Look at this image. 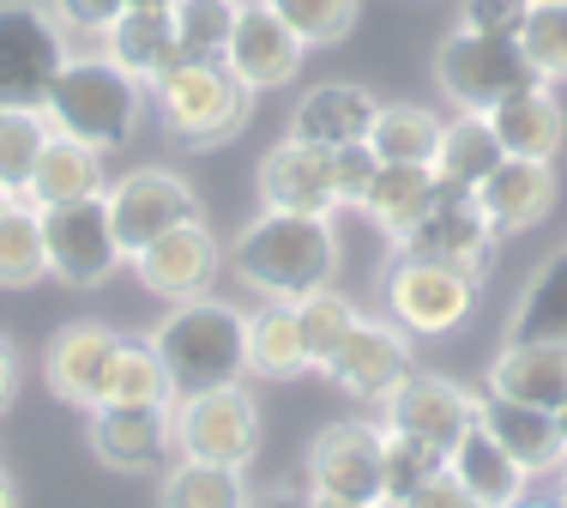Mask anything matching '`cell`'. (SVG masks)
I'll list each match as a JSON object with an SVG mask.
<instances>
[{
	"instance_id": "23",
	"label": "cell",
	"mask_w": 567,
	"mask_h": 508,
	"mask_svg": "<svg viewBox=\"0 0 567 508\" xmlns=\"http://www.w3.org/2000/svg\"><path fill=\"white\" fill-rule=\"evenodd\" d=\"M489 128L507 158H544V164H556V152L567 145V110H561L556 85H544V79L495 103Z\"/></svg>"
},
{
	"instance_id": "3",
	"label": "cell",
	"mask_w": 567,
	"mask_h": 508,
	"mask_svg": "<svg viewBox=\"0 0 567 508\" xmlns=\"http://www.w3.org/2000/svg\"><path fill=\"white\" fill-rule=\"evenodd\" d=\"M152 345L164 357V376L175 399L236 387L248 376V309L224 297L169 303V315L152 327Z\"/></svg>"
},
{
	"instance_id": "32",
	"label": "cell",
	"mask_w": 567,
	"mask_h": 508,
	"mask_svg": "<svg viewBox=\"0 0 567 508\" xmlns=\"http://www.w3.org/2000/svg\"><path fill=\"white\" fill-rule=\"evenodd\" d=\"M254 490L236 466L212 460H169L157 478V508H248Z\"/></svg>"
},
{
	"instance_id": "54",
	"label": "cell",
	"mask_w": 567,
	"mask_h": 508,
	"mask_svg": "<svg viewBox=\"0 0 567 508\" xmlns=\"http://www.w3.org/2000/svg\"><path fill=\"white\" fill-rule=\"evenodd\" d=\"M7 200H12V194H7V189H0V206H7Z\"/></svg>"
},
{
	"instance_id": "13",
	"label": "cell",
	"mask_w": 567,
	"mask_h": 508,
	"mask_svg": "<svg viewBox=\"0 0 567 508\" xmlns=\"http://www.w3.org/2000/svg\"><path fill=\"white\" fill-rule=\"evenodd\" d=\"M127 266H133V278H140L152 297L194 303V297H212V285H218L224 243L206 231V219H194V224H175V231H164L152 248L133 254Z\"/></svg>"
},
{
	"instance_id": "43",
	"label": "cell",
	"mask_w": 567,
	"mask_h": 508,
	"mask_svg": "<svg viewBox=\"0 0 567 508\" xmlns=\"http://www.w3.org/2000/svg\"><path fill=\"white\" fill-rule=\"evenodd\" d=\"M49 12L61 19L66 37H91V43H103V31L127 12V0H49Z\"/></svg>"
},
{
	"instance_id": "4",
	"label": "cell",
	"mask_w": 567,
	"mask_h": 508,
	"mask_svg": "<svg viewBox=\"0 0 567 508\" xmlns=\"http://www.w3.org/2000/svg\"><path fill=\"white\" fill-rule=\"evenodd\" d=\"M152 110H157V122H164V133H169L175 145L206 152V145H224V140H236V133L248 128L254 91L229 73V61H194V55H182L152 85Z\"/></svg>"
},
{
	"instance_id": "25",
	"label": "cell",
	"mask_w": 567,
	"mask_h": 508,
	"mask_svg": "<svg viewBox=\"0 0 567 508\" xmlns=\"http://www.w3.org/2000/svg\"><path fill=\"white\" fill-rule=\"evenodd\" d=\"M483 394L519 399L537 412L567 406V345H502V357L483 376Z\"/></svg>"
},
{
	"instance_id": "47",
	"label": "cell",
	"mask_w": 567,
	"mask_h": 508,
	"mask_svg": "<svg viewBox=\"0 0 567 508\" xmlns=\"http://www.w3.org/2000/svg\"><path fill=\"white\" fill-rule=\"evenodd\" d=\"M248 508H308V490H260Z\"/></svg>"
},
{
	"instance_id": "28",
	"label": "cell",
	"mask_w": 567,
	"mask_h": 508,
	"mask_svg": "<svg viewBox=\"0 0 567 508\" xmlns=\"http://www.w3.org/2000/svg\"><path fill=\"white\" fill-rule=\"evenodd\" d=\"M103 189H110V182H103V152L66 140V133H49V145H43V158H37V170H31V189H24V200L43 212V206L97 200Z\"/></svg>"
},
{
	"instance_id": "11",
	"label": "cell",
	"mask_w": 567,
	"mask_h": 508,
	"mask_svg": "<svg viewBox=\"0 0 567 508\" xmlns=\"http://www.w3.org/2000/svg\"><path fill=\"white\" fill-rule=\"evenodd\" d=\"M103 206H110V224H115L127 261L140 248H152L164 231H175V224L199 219V194L164 164H140V170H127V176H115L110 189H103Z\"/></svg>"
},
{
	"instance_id": "22",
	"label": "cell",
	"mask_w": 567,
	"mask_h": 508,
	"mask_svg": "<svg viewBox=\"0 0 567 508\" xmlns=\"http://www.w3.org/2000/svg\"><path fill=\"white\" fill-rule=\"evenodd\" d=\"M477 424L513 454V466H519L525 478H556V466L567 460L561 430H556V412H537V406H519V399L477 394Z\"/></svg>"
},
{
	"instance_id": "48",
	"label": "cell",
	"mask_w": 567,
	"mask_h": 508,
	"mask_svg": "<svg viewBox=\"0 0 567 508\" xmlns=\"http://www.w3.org/2000/svg\"><path fill=\"white\" fill-rule=\"evenodd\" d=\"M0 508H19V478L0 466Z\"/></svg>"
},
{
	"instance_id": "1",
	"label": "cell",
	"mask_w": 567,
	"mask_h": 508,
	"mask_svg": "<svg viewBox=\"0 0 567 508\" xmlns=\"http://www.w3.org/2000/svg\"><path fill=\"white\" fill-rule=\"evenodd\" d=\"M224 266L254 297L302 303L339 278V231L332 219H308V212H260L224 248Z\"/></svg>"
},
{
	"instance_id": "53",
	"label": "cell",
	"mask_w": 567,
	"mask_h": 508,
	"mask_svg": "<svg viewBox=\"0 0 567 508\" xmlns=\"http://www.w3.org/2000/svg\"><path fill=\"white\" fill-rule=\"evenodd\" d=\"M519 508H561V502H519Z\"/></svg>"
},
{
	"instance_id": "40",
	"label": "cell",
	"mask_w": 567,
	"mask_h": 508,
	"mask_svg": "<svg viewBox=\"0 0 567 508\" xmlns=\"http://www.w3.org/2000/svg\"><path fill=\"white\" fill-rule=\"evenodd\" d=\"M241 0H175V37H182V55L194 61H224L229 31H236Z\"/></svg>"
},
{
	"instance_id": "24",
	"label": "cell",
	"mask_w": 567,
	"mask_h": 508,
	"mask_svg": "<svg viewBox=\"0 0 567 508\" xmlns=\"http://www.w3.org/2000/svg\"><path fill=\"white\" fill-rule=\"evenodd\" d=\"M447 478L477 508H519L525 502V485H532V478L513 466V454L495 443L483 424H471V430L447 448Z\"/></svg>"
},
{
	"instance_id": "49",
	"label": "cell",
	"mask_w": 567,
	"mask_h": 508,
	"mask_svg": "<svg viewBox=\"0 0 567 508\" xmlns=\"http://www.w3.org/2000/svg\"><path fill=\"white\" fill-rule=\"evenodd\" d=\"M127 12H175V0H127Z\"/></svg>"
},
{
	"instance_id": "7",
	"label": "cell",
	"mask_w": 567,
	"mask_h": 508,
	"mask_svg": "<svg viewBox=\"0 0 567 508\" xmlns=\"http://www.w3.org/2000/svg\"><path fill=\"white\" fill-rule=\"evenodd\" d=\"M169 424H175V460H212V466H236V473L254 466L260 436H266L260 406H254V394L241 382L175 399Z\"/></svg>"
},
{
	"instance_id": "41",
	"label": "cell",
	"mask_w": 567,
	"mask_h": 508,
	"mask_svg": "<svg viewBox=\"0 0 567 508\" xmlns=\"http://www.w3.org/2000/svg\"><path fill=\"white\" fill-rule=\"evenodd\" d=\"M266 7H272L308 49L344 43V37L357 31V19H362V0H266Z\"/></svg>"
},
{
	"instance_id": "33",
	"label": "cell",
	"mask_w": 567,
	"mask_h": 508,
	"mask_svg": "<svg viewBox=\"0 0 567 508\" xmlns=\"http://www.w3.org/2000/svg\"><path fill=\"white\" fill-rule=\"evenodd\" d=\"M441 115L423 110V103H381L369 128V145L381 164H429L435 170V152H441Z\"/></svg>"
},
{
	"instance_id": "26",
	"label": "cell",
	"mask_w": 567,
	"mask_h": 508,
	"mask_svg": "<svg viewBox=\"0 0 567 508\" xmlns=\"http://www.w3.org/2000/svg\"><path fill=\"white\" fill-rule=\"evenodd\" d=\"M103 55H110L127 79H140L145 91L182 61V37H175V19L169 12H121V19L103 31Z\"/></svg>"
},
{
	"instance_id": "44",
	"label": "cell",
	"mask_w": 567,
	"mask_h": 508,
	"mask_svg": "<svg viewBox=\"0 0 567 508\" xmlns=\"http://www.w3.org/2000/svg\"><path fill=\"white\" fill-rule=\"evenodd\" d=\"M532 12V0H458V24L465 31H489V37H513Z\"/></svg>"
},
{
	"instance_id": "21",
	"label": "cell",
	"mask_w": 567,
	"mask_h": 508,
	"mask_svg": "<svg viewBox=\"0 0 567 508\" xmlns=\"http://www.w3.org/2000/svg\"><path fill=\"white\" fill-rule=\"evenodd\" d=\"M381 115V98L369 85H350V79H327V85H308L290 110V140H308L320 152H339V145H362Z\"/></svg>"
},
{
	"instance_id": "5",
	"label": "cell",
	"mask_w": 567,
	"mask_h": 508,
	"mask_svg": "<svg viewBox=\"0 0 567 508\" xmlns=\"http://www.w3.org/2000/svg\"><path fill=\"white\" fill-rule=\"evenodd\" d=\"M537 85L532 61H525L519 37H489V31H447L435 49V91L453 103V110L489 115L502 98Z\"/></svg>"
},
{
	"instance_id": "29",
	"label": "cell",
	"mask_w": 567,
	"mask_h": 508,
	"mask_svg": "<svg viewBox=\"0 0 567 508\" xmlns=\"http://www.w3.org/2000/svg\"><path fill=\"white\" fill-rule=\"evenodd\" d=\"M502 140H495L489 115H471L458 110L447 128H441V152H435V176L441 189H458V194H477L483 182L502 170Z\"/></svg>"
},
{
	"instance_id": "38",
	"label": "cell",
	"mask_w": 567,
	"mask_h": 508,
	"mask_svg": "<svg viewBox=\"0 0 567 508\" xmlns=\"http://www.w3.org/2000/svg\"><path fill=\"white\" fill-rule=\"evenodd\" d=\"M513 37H519L532 73L544 85H561L567 79V0H532V12H525V24Z\"/></svg>"
},
{
	"instance_id": "15",
	"label": "cell",
	"mask_w": 567,
	"mask_h": 508,
	"mask_svg": "<svg viewBox=\"0 0 567 508\" xmlns=\"http://www.w3.org/2000/svg\"><path fill=\"white\" fill-rule=\"evenodd\" d=\"M381 424L447 454L458 436L477 424V394H471V387H458V382H447V376L411 369V376H404L393 394L381 399Z\"/></svg>"
},
{
	"instance_id": "9",
	"label": "cell",
	"mask_w": 567,
	"mask_h": 508,
	"mask_svg": "<svg viewBox=\"0 0 567 508\" xmlns=\"http://www.w3.org/2000/svg\"><path fill=\"white\" fill-rule=\"evenodd\" d=\"M43 248H49V278H61L73 291H97L127 266L103 194L73 200V206H43Z\"/></svg>"
},
{
	"instance_id": "31",
	"label": "cell",
	"mask_w": 567,
	"mask_h": 508,
	"mask_svg": "<svg viewBox=\"0 0 567 508\" xmlns=\"http://www.w3.org/2000/svg\"><path fill=\"white\" fill-rule=\"evenodd\" d=\"M248 376H260V382L308 376V339H302L296 303H260L248 315Z\"/></svg>"
},
{
	"instance_id": "51",
	"label": "cell",
	"mask_w": 567,
	"mask_h": 508,
	"mask_svg": "<svg viewBox=\"0 0 567 508\" xmlns=\"http://www.w3.org/2000/svg\"><path fill=\"white\" fill-rule=\"evenodd\" d=\"M556 502H561V508H567V460H561V466H556Z\"/></svg>"
},
{
	"instance_id": "30",
	"label": "cell",
	"mask_w": 567,
	"mask_h": 508,
	"mask_svg": "<svg viewBox=\"0 0 567 508\" xmlns=\"http://www.w3.org/2000/svg\"><path fill=\"white\" fill-rule=\"evenodd\" d=\"M507 345H567V248L532 273L507 315Z\"/></svg>"
},
{
	"instance_id": "36",
	"label": "cell",
	"mask_w": 567,
	"mask_h": 508,
	"mask_svg": "<svg viewBox=\"0 0 567 508\" xmlns=\"http://www.w3.org/2000/svg\"><path fill=\"white\" fill-rule=\"evenodd\" d=\"M447 473V454L416 443V436L404 430H386L381 424V508H399L411 502L423 485H435V478Z\"/></svg>"
},
{
	"instance_id": "14",
	"label": "cell",
	"mask_w": 567,
	"mask_h": 508,
	"mask_svg": "<svg viewBox=\"0 0 567 508\" xmlns=\"http://www.w3.org/2000/svg\"><path fill=\"white\" fill-rule=\"evenodd\" d=\"M121 352V333L103 321H66L55 327V339L43 345V382L61 406L73 412H97L110 394V369Z\"/></svg>"
},
{
	"instance_id": "37",
	"label": "cell",
	"mask_w": 567,
	"mask_h": 508,
	"mask_svg": "<svg viewBox=\"0 0 567 508\" xmlns=\"http://www.w3.org/2000/svg\"><path fill=\"white\" fill-rule=\"evenodd\" d=\"M49 115L43 110H0V189L12 200H24L31 189V170L49 145Z\"/></svg>"
},
{
	"instance_id": "18",
	"label": "cell",
	"mask_w": 567,
	"mask_h": 508,
	"mask_svg": "<svg viewBox=\"0 0 567 508\" xmlns=\"http://www.w3.org/2000/svg\"><path fill=\"white\" fill-rule=\"evenodd\" d=\"M254 194L260 212H308V219H332L339 212V189H332V152L284 133L266 145L260 170H254Z\"/></svg>"
},
{
	"instance_id": "46",
	"label": "cell",
	"mask_w": 567,
	"mask_h": 508,
	"mask_svg": "<svg viewBox=\"0 0 567 508\" xmlns=\"http://www.w3.org/2000/svg\"><path fill=\"white\" fill-rule=\"evenodd\" d=\"M19 382H24V357H19V345L0 333V418H7V406L19 399Z\"/></svg>"
},
{
	"instance_id": "6",
	"label": "cell",
	"mask_w": 567,
	"mask_h": 508,
	"mask_svg": "<svg viewBox=\"0 0 567 508\" xmlns=\"http://www.w3.org/2000/svg\"><path fill=\"white\" fill-rule=\"evenodd\" d=\"M66 55V31L43 0H0V110H43Z\"/></svg>"
},
{
	"instance_id": "10",
	"label": "cell",
	"mask_w": 567,
	"mask_h": 508,
	"mask_svg": "<svg viewBox=\"0 0 567 508\" xmlns=\"http://www.w3.org/2000/svg\"><path fill=\"white\" fill-rule=\"evenodd\" d=\"M302 490L332 502L381 508V424L339 418L327 430H315V443L302 454Z\"/></svg>"
},
{
	"instance_id": "16",
	"label": "cell",
	"mask_w": 567,
	"mask_h": 508,
	"mask_svg": "<svg viewBox=\"0 0 567 508\" xmlns=\"http://www.w3.org/2000/svg\"><path fill=\"white\" fill-rule=\"evenodd\" d=\"M404 376H411V333L374 315H357V327L344 333V345L327 364V382L350 399H369V406H381Z\"/></svg>"
},
{
	"instance_id": "42",
	"label": "cell",
	"mask_w": 567,
	"mask_h": 508,
	"mask_svg": "<svg viewBox=\"0 0 567 508\" xmlns=\"http://www.w3.org/2000/svg\"><path fill=\"white\" fill-rule=\"evenodd\" d=\"M374 176H381V158H374V145H339L332 152V189H339V206H362L374 189Z\"/></svg>"
},
{
	"instance_id": "27",
	"label": "cell",
	"mask_w": 567,
	"mask_h": 508,
	"mask_svg": "<svg viewBox=\"0 0 567 508\" xmlns=\"http://www.w3.org/2000/svg\"><path fill=\"white\" fill-rule=\"evenodd\" d=\"M435 200H441V176L429 164H381V176H374V189L357 212L386 236V243H399V236L416 231V219H423Z\"/></svg>"
},
{
	"instance_id": "50",
	"label": "cell",
	"mask_w": 567,
	"mask_h": 508,
	"mask_svg": "<svg viewBox=\"0 0 567 508\" xmlns=\"http://www.w3.org/2000/svg\"><path fill=\"white\" fill-rule=\"evenodd\" d=\"M308 508H369V502H332V497H308Z\"/></svg>"
},
{
	"instance_id": "52",
	"label": "cell",
	"mask_w": 567,
	"mask_h": 508,
	"mask_svg": "<svg viewBox=\"0 0 567 508\" xmlns=\"http://www.w3.org/2000/svg\"><path fill=\"white\" fill-rule=\"evenodd\" d=\"M556 430H561V448H567V406L556 412Z\"/></svg>"
},
{
	"instance_id": "45",
	"label": "cell",
	"mask_w": 567,
	"mask_h": 508,
	"mask_svg": "<svg viewBox=\"0 0 567 508\" xmlns=\"http://www.w3.org/2000/svg\"><path fill=\"white\" fill-rule=\"evenodd\" d=\"M399 508H477V502H471V497H465V490H458V485H453V478H447V473H441V478H435V485H423V490H416V497H411V502H399Z\"/></svg>"
},
{
	"instance_id": "20",
	"label": "cell",
	"mask_w": 567,
	"mask_h": 508,
	"mask_svg": "<svg viewBox=\"0 0 567 508\" xmlns=\"http://www.w3.org/2000/svg\"><path fill=\"white\" fill-rule=\"evenodd\" d=\"M471 200H477L483 224L495 236H525L556 212L561 182H556V164H544V158H502V170Z\"/></svg>"
},
{
	"instance_id": "35",
	"label": "cell",
	"mask_w": 567,
	"mask_h": 508,
	"mask_svg": "<svg viewBox=\"0 0 567 508\" xmlns=\"http://www.w3.org/2000/svg\"><path fill=\"white\" fill-rule=\"evenodd\" d=\"M103 406H175L169 376H164V357H157L152 333H121V352H115Z\"/></svg>"
},
{
	"instance_id": "8",
	"label": "cell",
	"mask_w": 567,
	"mask_h": 508,
	"mask_svg": "<svg viewBox=\"0 0 567 508\" xmlns=\"http://www.w3.org/2000/svg\"><path fill=\"white\" fill-rule=\"evenodd\" d=\"M477 309V278L458 273L447 261H411L399 254L386 266V315L399 321L411 339H447Z\"/></svg>"
},
{
	"instance_id": "39",
	"label": "cell",
	"mask_w": 567,
	"mask_h": 508,
	"mask_svg": "<svg viewBox=\"0 0 567 508\" xmlns=\"http://www.w3.org/2000/svg\"><path fill=\"white\" fill-rule=\"evenodd\" d=\"M296 315H302V339H308V376H327L332 352L344 345V333L357 327V315H362V309L327 285V291H315V297L296 303Z\"/></svg>"
},
{
	"instance_id": "17",
	"label": "cell",
	"mask_w": 567,
	"mask_h": 508,
	"mask_svg": "<svg viewBox=\"0 0 567 508\" xmlns=\"http://www.w3.org/2000/svg\"><path fill=\"white\" fill-rule=\"evenodd\" d=\"M91 460L110 466L121 478H140V473H164L175 460V424L169 406H97L91 412Z\"/></svg>"
},
{
	"instance_id": "12",
	"label": "cell",
	"mask_w": 567,
	"mask_h": 508,
	"mask_svg": "<svg viewBox=\"0 0 567 508\" xmlns=\"http://www.w3.org/2000/svg\"><path fill=\"white\" fill-rule=\"evenodd\" d=\"M495 243H502V236L483 224L477 200L458 194V189H441V200L416 219V231L399 236L393 248L411 254V261H447V266H458V273H471L483 285L489 266H495Z\"/></svg>"
},
{
	"instance_id": "19",
	"label": "cell",
	"mask_w": 567,
	"mask_h": 508,
	"mask_svg": "<svg viewBox=\"0 0 567 508\" xmlns=\"http://www.w3.org/2000/svg\"><path fill=\"white\" fill-rule=\"evenodd\" d=\"M224 61H229V73H236L254 98H260V91H278V85H290V79L302 73L308 43L278 19L272 7H266V0H241Z\"/></svg>"
},
{
	"instance_id": "2",
	"label": "cell",
	"mask_w": 567,
	"mask_h": 508,
	"mask_svg": "<svg viewBox=\"0 0 567 508\" xmlns=\"http://www.w3.org/2000/svg\"><path fill=\"white\" fill-rule=\"evenodd\" d=\"M145 103H152V91H145L140 79L121 73L103 49H79V55H66L55 85H49L43 115H49L55 133H66V140H79V145H91V152L110 158V152H127L133 145Z\"/></svg>"
},
{
	"instance_id": "34",
	"label": "cell",
	"mask_w": 567,
	"mask_h": 508,
	"mask_svg": "<svg viewBox=\"0 0 567 508\" xmlns=\"http://www.w3.org/2000/svg\"><path fill=\"white\" fill-rule=\"evenodd\" d=\"M49 278V248H43V212L31 200L0 206V291H31Z\"/></svg>"
}]
</instances>
